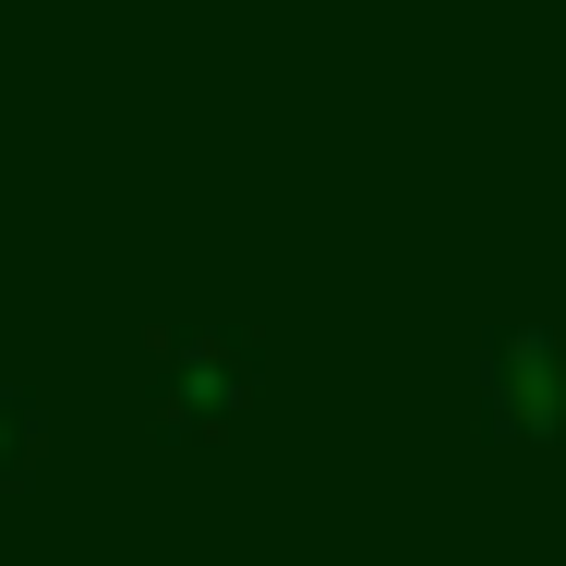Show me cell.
<instances>
[{"mask_svg":"<svg viewBox=\"0 0 566 566\" xmlns=\"http://www.w3.org/2000/svg\"><path fill=\"white\" fill-rule=\"evenodd\" d=\"M253 374H265V338H253L241 314L181 302V314L145 326V398H157L169 422H229V410L253 398Z\"/></svg>","mask_w":566,"mask_h":566,"instance_id":"obj_1","label":"cell"},{"mask_svg":"<svg viewBox=\"0 0 566 566\" xmlns=\"http://www.w3.org/2000/svg\"><path fill=\"white\" fill-rule=\"evenodd\" d=\"M36 447H49V410H36L24 386H0V482H24V470H36Z\"/></svg>","mask_w":566,"mask_h":566,"instance_id":"obj_3","label":"cell"},{"mask_svg":"<svg viewBox=\"0 0 566 566\" xmlns=\"http://www.w3.org/2000/svg\"><path fill=\"white\" fill-rule=\"evenodd\" d=\"M470 386L494 434H555L566 422V314H494L470 338Z\"/></svg>","mask_w":566,"mask_h":566,"instance_id":"obj_2","label":"cell"}]
</instances>
